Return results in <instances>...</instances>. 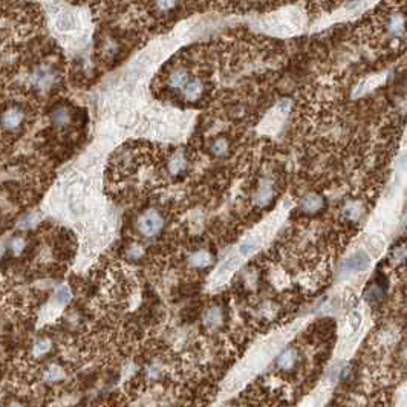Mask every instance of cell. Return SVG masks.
I'll return each instance as SVG.
<instances>
[{
    "mask_svg": "<svg viewBox=\"0 0 407 407\" xmlns=\"http://www.w3.org/2000/svg\"><path fill=\"white\" fill-rule=\"evenodd\" d=\"M187 168V158H185V153L184 152H176L171 155V158L168 161V171L173 176H178L181 175L182 171Z\"/></svg>",
    "mask_w": 407,
    "mask_h": 407,
    "instance_id": "cell-10",
    "label": "cell"
},
{
    "mask_svg": "<svg viewBox=\"0 0 407 407\" xmlns=\"http://www.w3.org/2000/svg\"><path fill=\"white\" fill-rule=\"evenodd\" d=\"M224 322H225V312L219 306L210 308L205 312V316H204V323H205L208 327H219L224 325Z\"/></svg>",
    "mask_w": 407,
    "mask_h": 407,
    "instance_id": "cell-8",
    "label": "cell"
},
{
    "mask_svg": "<svg viewBox=\"0 0 407 407\" xmlns=\"http://www.w3.org/2000/svg\"><path fill=\"white\" fill-rule=\"evenodd\" d=\"M190 81L189 72L184 68H178L168 75V86L173 89H184L185 84Z\"/></svg>",
    "mask_w": 407,
    "mask_h": 407,
    "instance_id": "cell-9",
    "label": "cell"
},
{
    "mask_svg": "<svg viewBox=\"0 0 407 407\" xmlns=\"http://www.w3.org/2000/svg\"><path fill=\"white\" fill-rule=\"evenodd\" d=\"M57 80V75L55 72L46 65H41V66H37L36 71L33 72V83L37 89L40 90H48L54 86Z\"/></svg>",
    "mask_w": 407,
    "mask_h": 407,
    "instance_id": "cell-3",
    "label": "cell"
},
{
    "mask_svg": "<svg viewBox=\"0 0 407 407\" xmlns=\"http://www.w3.org/2000/svg\"><path fill=\"white\" fill-rule=\"evenodd\" d=\"M230 150V144L225 138H219V139H214V143L211 144V152L214 155H219V156H224L227 155Z\"/></svg>",
    "mask_w": 407,
    "mask_h": 407,
    "instance_id": "cell-15",
    "label": "cell"
},
{
    "mask_svg": "<svg viewBox=\"0 0 407 407\" xmlns=\"http://www.w3.org/2000/svg\"><path fill=\"white\" fill-rule=\"evenodd\" d=\"M57 28L63 33H68V31L75 28V17L69 12H61L57 17Z\"/></svg>",
    "mask_w": 407,
    "mask_h": 407,
    "instance_id": "cell-14",
    "label": "cell"
},
{
    "mask_svg": "<svg viewBox=\"0 0 407 407\" xmlns=\"http://www.w3.org/2000/svg\"><path fill=\"white\" fill-rule=\"evenodd\" d=\"M63 369H61L60 366L57 365H52L48 372H46V380H49V381H58L60 378H63Z\"/></svg>",
    "mask_w": 407,
    "mask_h": 407,
    "instance_id": "cell-19",
    "label": "cell"
},
{
    "mask_svg": "<svg viewBox=\"0 0 407 407\" xmlns=\"http://www.w3.org/2000/svg\"><path fill=\"white\" fill-rule=\"evenodd\" d=\"M189 262L195 268H205L208 265H211L213 256L210 251H207V249H199V251H196L190 256Z\"/></svg>",
    "mask_w": 407,
    "mask_h": 407,
    "instance_id": "cell-11",
    "label": "cell"
},
{
    "mask_svg": "<svg viewBox=\"0 0 407 407\" xmlns=\"http://www.w3.org/2000/svg\"><path fill=\"white\" fill-rule=\"evenodd\" d=\"M143 254H144V249L141 248V246H138V245H133V246H130V248L127 249V256H129L130 259H133V260L141 259V257H143Z\"/></svg>",
    "mask_w": 407,
    "mask_h": 407,
    "instance_id": "cell-20",
    "label": "cell"
},
{
    "mask_svg": "<svg viewBox=\"0 0 407 407\" xmlns=\"http://www.w3.org/2000/svg\"><path fill=\"white\" fill-rule=\"evenodd\" d=\"M51 120L54 122V126H57L60 129L66 127L68 124H71V120H72L71 109L66 106H57L51 112Z\"/></svg>",
    "mask_w": 407,
    "mask_h": 407,
    "instance_id": "cell-6",
    "label": "cell"
},
{
    "mask_svg": "<svg viewBox=\"0 0 407 407\" xmlns=\"http://www.w3.org/2000/svg\"><path fill=\"white\" fill-rule=\"evenodd\" d=\"M23 246H25L23 238H14V239L11 241V248L14 249L15 253H20L22 249H23Z\"/></svg>",
    "mask_w": 407,
    "mask_h": 407,
    "instance_id": "cell-23",
    "label": "cell"
},
{
    "mask_svg": "<svg viewBox=\"0 0 407 407\" xmlns=\"http://www.w3.org/2000/svg\"><path fill=\"white\" fill-rule=\"evenodd\" d=\"M184 90V97L187 101H196L204 95V90H205V84H204L202 80L199 78H193L189 83L185 84Z\"/></svg>",
    "mask_w": 407,
    "mask_h": 407,
    "instance_id": "cell-5",
    "label": "cell"
},
{
    "mask_svg": "<svg viewBox=\"0 0 407 407\" xmlns=\"http://www.w3.org/2000/svg\"><path fill=\"white\" fill-rule=\"evenodd\" d=\"M390 33L394 36H401L404 33V17L401 14H395L390 20Z\"/></svg>",
    "mask_w": 407,
    "mask_h": 407,
    "instance_id": "cell-16",
    "label": "cell"
},
{
    "mask_svg": "<svg viewBox=\"0 0 407 407\" xmlns=\"http://www.w3.org/2000/svg\"><path fill=\"white\" fill-rule=\"evenodd\" d=\"M323 207V198L317 193H309L302 201V210L306 213H316Z\"/></svg>",
    "mask_w": 407,
    "mask_h": 407,
    "instance_id": "cell-12",
    "label": "cell"
},
{
    "mask_svg": "<svg viewBox=\"0 0 407 407\" xmlns=\"http://www.w3.org/2000/svg\"><path fill=\"white\" fill-rule=\"evenodd\" d=\"M369 263H370L369 256L363 251V249H360V251L354 253L352 256H349L346 260L343 262V265H341V273H343V274L362 273V271H365V270L369 268Z\"/></svg>",
    "mask_w": 407,
    "mask_h": 407,
    "instance_id": "cell-2",
    "label": "cell"
},
{
    "mask_svg": "<svg viewBox=\"0 0 407 407\" xmlns=\"http://www.w3.org/2000/svg\"><path fill=\"white\" fill-rule=\"evenodd\" d=\"M274 196V187L271 181H262L259 184V189L254 195V201L257 205H267V204L273 199Z\"/></svg>",
    "mask_w": 407,
    "mask_h": 407,
    "instance_id": "cell-7",
    "label": "cell"
},
{
    "mask_svg": "<svg viewBox=\"0 0 407 407\" xmlns=\"http://www.w3.org/2000/svg\"><path fill=\"white\" fill-rule=\"evenodd\" d=\"M381 289L378 286H370L367 291H366V297H367V300H380L381 299Z\"/></svg>",
    "mask_w": 407,
    "mask_h": 407,
    "instance_id": "cell-21",
    "label": "cell"
},
{
    "mask_svg": "<svg viewBox=\"0 0 407 407\" xmlns=\"http://www.w3.org/2000/svg\"><path fill=\"white\" fill-rule=\"evenodd\" d=\"M25 120V112L22 111L20 107H8L6 111L3 112V117H2V126H3V130H15L22 126V122Z\"/></svg>",
    "mask_w": 407,
    "mask_h": 407,
    "instance_id": "cell-4",
    "label": "cell"
},
{
    "mask_svg": "<svg viewBox=\"0 0 407 407\" xmlns=\"http://www.w3.org/2000/svg\"><path fill=\"white\" fill-rule=\"evenodd\" d=\"M155 8L160 12H170L176 8V0H155Z\"/></svg>",
    "mask_w": 407,
    "mask_h": 407,
    "instance_id": "cell-17",
    "label": "cell"
},
{
    "mask_svg": "<svg viewBox=\"0 0 407 407\" xmlns=\"http://www.w3.org/2000/svg\"><path fill=\"white\" fill-rule=\"evenodd\" d=\"M297 363V352L294 349H286L277 358V366L282 370H291Z\"/></svg>",
    "mask_w": 407,
    "mask_h": 407,
    "instance_id": "cell-13",
    "label": "cell"
},
{
    "mask_svg": "<svg viewBox=\"0 0 407 407\" xmlns=\"http://www.w3.org/2000/svg\"><path fill=\"white\" fill-rule=\"evenodd\" d=\"M163 228H164V217L156 210H147L138 219V230L143 236L153 238Z\"/></svg>",
    "mask_w": 407,
    "mask_h": 407,
    "instance_id": "cell-1",
    "label": "cell"
},
{
    "mask_svg": "<svg viewBox=\"0 0 407 407\" xmlns=\"http://www.w3.org/2000/svg\"><path fill=\"white\" fill-rule=\"evenodd\" d=\"M51 349V340L48 338H41L40 341L36 343L34 346V355L36 357H41L44 354H48V351Z\"/></svg>",
    "mask_w": 407,
    "mask_h": 407,
    "instance_id": "cell-18",
    "label": "cell"
},
{
    "mask_svg": "<svg viewBox=\"0 0 407 407\" xmlns=\"http://www.w3.org/2000/svg\"><path fill=\"white\" fill-rule=\"evenodd\" d=\"M71 299V292H69V289L66 288V286H61L60 289H58V292H57V300H58V303H66L68 300Z\"/></svg>",
    "mask_w": 407,
    "mask_h": 407,
    "instance_id": "cell-22",
    "label": "cell"
}]
</instances>
